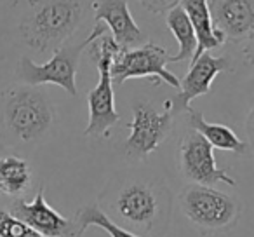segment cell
<instances>
[{
    "mask_svg": "<svg viewBox=\"0 0 254 237\" xmlns=\"http://www.w3.org/2000/svg\"><path fill=\"white\" fill-rule=\"evenodd\" d=\"M98 206L112 222L139 237H162L169 225V188L152 174H119L101 192Z\"/></svg>",
    "mask_w": 254,
    "mask_h": 237,
    "instance_id": "1",
    "label": "cell"
},
{
    "mask_svg": "<svg viewBox=\"0 0 254 237\" xmlns=\"http://www.w3.org/2000/svg\"><path fill=\"white\" fill-rule=\"evenodd\" d=\"M85 11L87 0H28L19 32L37 53L56 51L80 26Z\"/></svg>",
    "mask_w": 254,
    "mask_h": 237,
    "instance_id": "2",
    "label": "cell"
},
{
    "mask_svg": "<svg viewBox=\"0 0 254 237\" xmlns=\"http://www.w3.org/2000/svg\"><path fill=\"white\" fill-rule=\"evenodd\" d=\"M2 121L9 133L19 142H35L51 129L54 106L46 92L32 87H12L2 94Z\"/></svg>",
    "mask_w": 254,
    "mask_h": 237,
    "instance_id": "3",
    "label": "cell"
},
{
    "mask_svg": "<svg viewBox=\"0 0 254 237\" xmlns=\"http://www.w3.org/2000/svg\"><path fill=\"white\" fill-rule=\"evenodd\" d=\"M117 47V42L108 33H103L91 44V56L98 67L99 80L87 94L89 124L85 128V136H108L113 126L120 122L112 80V58Z\"/></svg>",
    "mask_w": 254,
    "mask_h": 237,
    "instance_id": "4",
    "label": "cell"
},
{
    "mask_svg": "<svg viewBox=\"0 0 254 237\" xmlns=\"http://www.w3.org/2000/svg\"><path fill=\"white\" fill-rule=\"evenodd\" d=\"M185 216L202 232H223L237 225L242 202L207 185H190L180 195Z\"/></svg>",
    "mask_w": 254,
    "mask_h": 237,
    "instance_id": "5",
    "label": "cell"
},
{
    "mask_svg": "<svg viewBox=\"0 0 254 237\" xmlns=\"http://www.w3.org/2000/svg\"><path fill=\"white\" fill-rule=\"evenodd\" d=\"M92 40L84 39L80 44L73 46H61L54 51L53 58L47 63L37 65L30 58L23 56L16 68L18 79L25 85H37L42 84H54L63 87L68 94L78 96L77 91V70L80 63V56L85 51V47L91 46Z\"/></svg>",
    "mask_w": 254,
    "mask_h": 237,
    "instance_id": "6",
    "label": "cell"
},
{
    "mask_svg": "<svg viewBox=\"0 0 254 237\" xmlns=\"http://www.w3.org/2000/svg\"><path fill=\"white\" fill-rule=\"evenodd\" d=\"M169 63V54L162 46L153 42H145L138 47H117L112 58V80L113 84L122 85L129 79L155 77L169 84L171 87L180 89L181 82L174 74L166 68Z\"/></svg>",
    "mask_w": 254,
    "mask_h": 237,
    "instance_id": "7",
    "label": "cell"
},
{
    "mask_svg": "<svg viewBox=\"0 0 254 237\" xmlns=\"http://www.w3.org/2000/svg\"><path fill=\"white\" fill-rule=\"evenodd\" d=\"M174 124L171 99L164 103V110H157L150 101L132 105V122L129 124V138L126 140V156L132 160H145L169 135Z\"/></svg>",
    "mask_w": 254,
    "mask_h": 237,
    "instance_id": "8",
    "label": "cell"
},
{
    "mask_svg": "<svg viewBox=\"0 0 254 237\" xmlns=\"http://www.w3.org/2000/svg\"><path fill=\"white\" fill-rule=\"evenodd\" d=\"M207 140L197 131L190 133L180 142V171L188 181L195 185H207L212 187L216 183H225L235 187L237 181L228 174V171L218 167L214 159V152Z\"/></svg>",
    "mask_w": 254,
    "mask_h": 237,
    "instance_id": "9",
    "label": "cell"
},
{
    "mask_svg": "<svg viewBox=\"0 0 254 237\" xmlns=\"http://www.w3.org/2000/svg\"><path fill=\"white\" fill-rule=\"evenodd\" d=\"M233 61L230 56L214 58L209 51L202 53L193 63H190V70L185 75L180 85V92L171 99L173 113L178 115L181 112L190 110V103L198 96H204L211 91V84L223 72H233Z\"/></svg>",
    "mask_w": 254,
    "mask_h": 237,
    "instance_id": "10",
    "label": "cell"
},
{
    "mask_svg": "<svg viewBox=\"0 0 254 237\" xmlns=\"http://www.w3.org/2000/svg\"><path fill=\"white\" fill-rule=\"evenodd\" d=\"M44 192V187H40L32 202L16 199L11 204V213L42 237H75V222L64 218L61 213L51 208Z\"/></svg>",
    "mask_w": 254,
    "mask_h": 237,
    "instance_id": "11",
    "label": "cell"
},
{
    "mask_svg": "<svg viewBox=\"0 0 254 237\" xmlns=\"http://www.w3.org/2000/svg\"><path fill=\"white\" fill-rule=\"evenodd\" d=\"M96 23H103L112 32L119 47H138L146 42V35L134 21L127 0H94L92 2Z\"/></svg>",
    "mask_w": 254,
    "mask_h": 237,
    "instance_id": "12",
    "label": "cell"
},
{
    "mask_svg": "<svg viewBox=\"0 0 254 237\" xmlns=\"http://www.w3.org/2000/svg\"><path fill=\"white\" fill-rule=\"evenodd\" d=\"M209 11L225 40L242 42L254 33V0H209Z\"/></svg>",
    "mask_w": 254,
    "mask_h": 237,
    "instance_id": "13",
    "label": "cell"
},
{
    "mask_svg": "<svg viewBox=\"0 0 254 237\" xmlns=\"http://www.w3.org/2000/svg\"><path fill=\"white\" fill-rule=\"evenodd\" d=\"M180 4L185 9L188 18H190V23L193 26L195 35H197L198 40L197 51H195L193 58L190 60V63H193L202 53L221 47L225 44V37L212 25L209 0H181Z\"/></svg>",
    "mask_w": 254,
    "mask_h": 237,
    "instance_id": "14",
    "label": "cell"
},
{
    "mask_svg": "<svg viewBox=\"0 0 254 237\" xmlns=\"http://www.w3.org/2000/svg\"><path fill=\"white\" fill-rule=\"evenodd\" d=\"M188 122H190L191 129L197 131L198 135H202L212 149L226 150V152H233L237 156H242L247 152V143H244L239 136L235 135L232 128L225 124H216V122H207L202 112L193 110L190 106L188 110Z\"/></svg>",
    "mask_w": 254,
    "mask_h": 237,
    "instance_id": "15",
    "label": "cell"
},
{
    "mask_svg": "<svg viewBox=\"0 0 254 237\" xmlns=\"http://www.w3.org/2000/svg\"><path fill=\"white\" fill-rule=\"evenodd\" d=\"M166 23L167 28L171 30V33L176 37L178 44H180V51H178V54L169 56V63H180V61L187 60L190 61L193 58L195 51H197L198 40L190 23V18L187 16L185 9L181 7V4H178L169 12H166Z\"/></svg>",
    "mask_w": 254,
    "mask_h": 237,
    "instance_id": "16",
    "label": "cell"
},
{
    "mask_svg": "<svg viewBox=\"0 0 254 237\" xmlns=\"http://www.w3.org/2000/svg\"><path fill=\"white\" fill-rule=\"evenodd\" d=\"M32 183V169L16 156L0 157V195H21Z\"/></svg>",
    "mask_w": 254,
    "mask_h": 237,
    "instance_id": "17",
    "label": "cell"
},
{
    "mask_svg": "<svg viewBox=\"0 0 254 237\" xmlns=\"http://www.w3.org/2000/svg\"><path fill=\"white\" fill-rule=\"evenodd\" d=\"M75 227H77L75 237H82L89 227H99V229H103L105 232H108L110 237H139V236H136V234L126 230L124 227L117 225L115 222H112V220L101 211V208H99L98 204H91V206L82 208L80 211L77 213Z\"/></svg>",
    "mask_w": 254,
    "mask_h": 237,
    "instance_id": "18",
    "label": "cell"
},
{
    "mask_svg": "<svg viewBox=\"0 0 254 237\" xmlns=\"http://www.w3.org/2000/svg\"><path fill=\"white\" fill-rule=\"evenodd\" d=\"M0 237H42L39 232L16 218L11 211L0 208Z\"/></svg>",
    "mask_w": 254,
    "mask_h": 237,
    "instance_id": "19",
    "label": "cell"
},
{
    "mask_svg": "<svg viewBox=\"0 0 254 237\" xmlns=\"http://www.w3.org/2000/svg\"><path fill=\"white\" fill-rule=\"evenodd\" d=\"M180 2L181 0H139V4L152 14H166Z\"/></svg>",
    "mask_w": 254,
    "mask_h": 237,
    "instance_id": "20",
    "label": "cell"
},
{
    "mask_svg": "<svg viewBox=\"0 0 254 237\" xmlns=\"http://www.w3.org/2000/svg\"><path fill=\"white\" fill-rule=\"evenodd\" d=\"M246 135H247V147H251L254 154V106L251 110L249 117H247V122H246Z\"/></svg>",
    "mask_w": 254,
    "mask_h": 237,
    "instance_id": "21",
    "label": "cell"
},
{
    "mask_svg": "<svg viewBox=\"0 0 254 237\" xmlns=\"http://www.w3.org/2000/svg\"><path fill=\"white\" fill-rule=\"evenodd\" d=\"M242 53H244V56H246L247 63L254 67V33L244 40V51Z\"/></svg>",
    "mask_w": 254,
    "mask_h": 237,
    "instance_id": "22",
    "label": "cell"
}]
</instances>
